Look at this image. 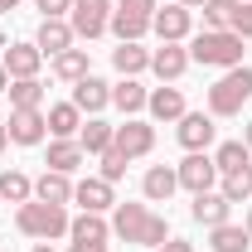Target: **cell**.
I'll list each match as a JSON object with an SVG mask.
<instances>
[{
    "label": "cell",
    "instance_id": "1",
    "mask_svg": "<svg viewBox=\"0 0 252 252\" xmlns=\"http://www.w3.org/2000/svg\"><path fill=\"white\" fill-rule=\"evenodd\" d=\"M112 238H122L131 248H160L170 238V223L151 204H117L112 209Z\"/></svg>",
    "mask_w": 252,
    "mask_h": 252
},
{
    "label": "cell",
    "instance_id": "2",
    "mask_svg": "<svg viewBox=\"0 0 252 252\" xmlns=\"http://www.w3.org/2000/svg\"><path fill=\"white\" fill-rule=\"evenodd\" d=\"M243 44L248 39H238L233 30H199L189 34V63H204V68H238L243 63Z\"/></svg>",
    "mask_w": 252,
    "mask_h": 252
},
{
    "label": "cell",
    "instance_id": "3",
    "mask_svg": "<svg viewBox=\"0 0 252 252\" xmlns=\"http://www.w3.org/2000/svg\"><path fill=\"white\" fill-rule=\"evenodd\" d=\"M68 204H44V199H30V204H20L15 209V228L25 233V238H34V243H54V238H63L68 233Z\"/></svg>",
    "mask_w": 252,
    "mask_h": 252
},
{
    "label": "cell",
    "instance_id": "4",
    "mask_svg": "<svg viewBox=\"0 0 252 252\" xmlns=\"http://www.w3.org/2000/svg\"><path fill=\"white\" fill-rule=\"evenodd\" d=\"M204 102H209V117H214V122H219V117H238V112L252 102V68H248V63L228 68L219 83L209 88Z\"/></svg>",
    "mask_w": 252,
    "mask_h": 252
},
{
    "label": "cell",
    "instance_id": "5",
    "mask_svg": "<svg viewBox=\"0 0 252 252\" xmlns=\"http://www.w3.org/2000/svg\"><path fill=\"white\" fill-rule=\"evenodd\" d=\"M151 20H156V0H112L107 34H117V44H141L151 34Z\"/></svg>",
    "mask_w": 252,
    "mask_h": 252
},
{
    "label": "cell",
    "instance_id": "6",
    "mask_svg": "<svg viewBox=\"0 0 252 252\" xmlns=\"http://www.w3.org/2000/svg\"><path fill=\"white\" fill-rule=\"evenodd\" d=\"M175 175H180V189H189V194L219 189V165H214L209 151H185V160L175 165Z\"/></svg>",
    "mask_w": 252,
    "mask_h": 252
},
{
    "label": "cell",
    "instance_id": "7",
    "mask_svg": "<svg viewBox=\"0 0 252 252\" xmlns=\"http://www.w3.org/2000/svg\"><path fill=\"white\" fill-rule=\"evenodd\" d=\"M68 25L78 39H102L107 25H112V0H73V10H68Z\"/></svg>",
    "mask_w": 252,
    "mask_h": 252
},
{
    "label": "cell",
    "instance_id": "8",
    "mask_svg": "<svg viewBox=\"0 0 252 252\" xmlns=\"http://www.w3.org/2000/svg\"><path fill=\"white\" fill-rule=\"evenodd\" d=\"M112 146H117L126 160H141V156L156 151V126L146 122V117H126V122L117 126V136H112Z\"/></svg>",
    "mask_w": 252,
    "mask_h": 252
},
{
    "label": "cell",
    "instance_id": "9",
    "mask_svg": "<svg viewBox=\"0 0 252 252\" xmlns=\"http://www.w3.org/2000/svg\"><path fill=\"white\" fill-rule=\"evenodd\" d=\"M151 34H160V44H185L194 34V10L185 5H156V20H151Z\"/></svg>",
    "mask_w": 252,
    "mask_h": 252
},
{
    "label": "cell",
    "instance_id": "10",
    "mask_svg": "<svg viewBox=\"0 0 252 252\" xmlns=\"http://www.w3.org/2000/svg\"><path fill=\"white\" fill-rule=\"evenodd\" d=\"M175 141H180L185 151H209V146L219 141V122H214L209 112H185V117L175 122Z\"/></svg>",
    "mask_w": 252,
    "mask_h": 252
},
{
    "label": "cell",
    "instance_id": "11",
    "mask_svg": "<svg viewBox=\"0 0 252 252\" xmlns=\"http://www.w3.org/2000/svg\"><path fill=\"white\" fill-rule=\"evenodd\" d=\"M73 204L83 214H107V209H117V189H112V180H102V175L73 180Z\"/></svg>",
    "mask_w": 252,
    "mask_h": 252
},
{
    "label": "cell",
    "instance_id": "12",
    "mask_svg": "<svg viewBox=\"0 0 252 252\" xmlns=\"http://www.w3.org/2000/svg\"><path fill=\"white\" fill-rule=\"evenodd\" d=\"M83 117H102L107 107H112V83L107 78H97V73H88L83 83H73V97H68Z\"/></svg>",
    "mask_w": 252,
    "mask_h": 252
},
{
    "label": "cell",
    "instance_id": "13",
    "mask_svg": "<svg viewBox=\"0 0 252 252\" xmlns=\"http://www.w3.org/2000/svg\"><path fill=\"white\" fill-rule=\"evenodd\" d=\"M5 131L15 146H44L49 136V122H44V107H30V112H10L5 117Z\"/></svg>",
    "mask_w": 252,
    "mask_h": 252
},
{
    "label": "cell",
    "instance_id": "14",
    "mask_svg": "<svg viewBox=\"0 0 252 252\" xmlns=\"http://www.w3.org/2000/svg\"><path fill=\"white\" fill-rule=\"evenodd\" d=\"M146 112H151V122H180L189 107H185V93H180L175 83H160V88H151V97H146Z\"/></svg>",
    "mask_w": 252,
    "mask_h": 252
},
{
    "label": "cell",
    "instance_id": "15",
    "mask_svg": "<svg viewBox=\"0 0 252 252\" xmlns=\"http://www.w3.org/2000/svg\"><path fill=\"white\" fill-rule=\"evenodd\" d=\"M5 73L10 78H39V68H44V54H39V44L25 39V44H5Z\"/></svg>",
    "mask_w": 252,
    "mask_h": 252
},
{
    "label": "cell",
    "instance_id": "16",
    "mask_svg": "<svg viewBox=\"0 0 252 252\" xmlns=\"http://www.w3.org/2000/svg\"><path fill=\"white\" fill-rule=\"evenodd\" d=\"M189 68V49L185 44H160V49H151V73H156L160 83H180Z\"/></svg>",
    "mask_w": 252,
    "mask_h": 252
},
{
    "label": "cell",
    "instance_id": "17",
    "mask_svg": "<svg viewBox=\"0 0 252 252\" xmlns=\"http://www.w3.org/2000/svg\"><path fill=\"white\" fill-rule=\"evenodd\" d=\"M189 219L204 223V228H219V223H233V204L223 199L219 189H209V194H194V204H189Z\"/></svg>",
    "mask_w": 252,
    "mask_h": 252
},
{
    "label": "cell",
    "instance_id": "18",
    "mask_svg": "<svg viewBox=\"0 0 252 252\" xmlns=\"http://www.w3.org/2000/svg\"><path fill=\"white\" fill-rule=\"evenodd\" d=\"M34 44H39V54H44V59H54V54H63V49H73V44H78V34H73L68 20H39Z\"/></svg>",
    "mask_w": 252,
    "mask_h": 252
},
{
    "label": "cell",
    "instance_id": "19",
    "mask_svg": "<svg viewBox=\"0 0 252 252\" xmlns=\"http://www.w3.org/2000/svg\"><path fill=\"white\" fill-rule=\"evenodd\" d=\"M49 68H54V78H59V83H83V78L93 73V59H88V49H78V44H73V49L54 54Z\"/></svg>",
    "mask_w": 252,
    "mask_h": 252
},
{
    "label": "cell",
    "instance_id": "20",
    "mask_svg": "<svg viewBox=\"0 0 252 252\" xmlns=\"http://www.w3.org/2000/svg\"><path fill=\"white\" fill-rule=\"evenodd\" d=\"M44 122H49V136H54V141H78V131H83V112H78L73 102H54V107L44 112Z\"/></svg>",
    "mask_w": 252,
    "mask_h": 252
},
{
    "label": "cell",
    "instance_id": "21",
    "mask_svg": "<svg viewBox=\"0 0 252 252\" xmlns=\"http://www.w3.org/2000/svg\"><path fill=\"white\" fill-rule=\"evenodd\" d=\"M146 97H151V88H141V78L112 83V107H117L122 117H141V112H146Z\"/></svg>",
    "mask_w": 252,
    "mask_h": 252
},
{
    "label": "cell",
    "instance_id": "22",
    "mask_svg": "<svg viewBox=\"0 0 252 252\" xmlns=\"http://www.w3.org/2000/svg\"><path fill=\"white\" fill-rule=\"evenodd\" d=\"M175 189H180V175H175V165H151V170L141 175V194H146L151 204H165Z\"/></svg>",
    "mask_w": 252,
    "mask_h": 252
},
{
    "label": "cell",
    "instance_id": "23",
    "mask_svg": "<svg viewBox=\"0 0 252 252\" xmlns=\"http://www.w3.org/2000/svg\"><path fill=\"white\" fill-rule=\"evenodd\" d=\"M34 199H44V204H73V175L44 170V175L34 180Z\"/></svg>",
    "mask_w": 252,
    "mask_h": 252
},
{
    "label": "cell",
    "instance_id": "24",
    "mask_svg": "<svg viewBox=\"0 0 252 252\" xmlns=\"http://www.w3.org/2000/svg\"><path fill=\"white\" fill-rule=\"evenodd\" d=\"M112 68H117L122 78H141V73L151 68V49H146V44H117V49H112Z\"/></svg>",
    "mask_w": 252,
    "mask_h": 252
},
{
    "label": "cell",
    "instance_id": "25",
    "mask_svg": "<svg viewBox=\"0 0 252 252\" xmlns=\"http://www.w3.org/2000/svg\"><path fill=\"white\" fill-rule=\"evenodd\" d=\"M252 248V233L243 223H219L209 228V252H248Z\"/></svg>",
    "mask_w": 252,
    "mask_h": 252
},
{
    "label": "cell",
    "instance_id": "26",
    "mask_svg": "<svg viewBox=\"0 0 252 252\" xmlns=\"http://www.w3.org/2000/svg\"><path fill=\"white\" fill-rule=\"evenodd\" d=\"M5 97H10V112H30V107H44V83H39V78H10Z\"/></svg>",
    "mask_w": 252,
    "mask_h": 252
},
{
    "label": "cell",
    "instance_id": "27",
    "mask_svg": "<svg viewBox=\"0 0 252 252\" xmlns=\"http://www.w3.org/2000/svg\"><path fill=\"white\" fill-rule=\"evenodd\" d=\"M112 136H117V126L102 122V117H88L83 131H78V146H83V156H102L107 146H112Z\"/></svg>",
    "mask_w": 252,
    "mask_h": 252
},
{
    "label": "cell",
    "instance_id": "28",
    "mask_svg": "<svg viewBox=\"0 0 252 252\" xmlns=\"http://www.w3.org/2000/svg\"><path fill=\"white\" fill-rule=\"evenodd\" d=\"M68 238H73V243H107V238H112V219H102V214H78V219L68 223Z\"/></svg>",
    "mask_w": 252,
    "mask_h": 252
},
{
    "label": "cell",
    "instance_id": "29",
    "mask_svg": "<svg viewBox=\"0 0 252 252\" xmlns=\"http://www.w3.org/2000/svg\"><path fill=\"white\" fill-rule=\"evenodd\" d=\"M34 199V180L25 175V170H0V204H30Z\"/></svg>",
    "mask_w": 252,
    "mask_h": 252
},
{
    "label": "cell",
    "instance_id": "30",
    "mask_svg": "<svg viewBox=\"0 0 252 252\" xmlns=\"http://www.w3.org/2000/svg\"><path fill=\"white\" fill-rule=\"evenodd\" d=\"M83 160H88V156H83V146H78V141H49V160H44V165H49V170H59V175H73Z\"/></svg>",
    "mask_w": 252,
    "mask_h": 252
},
{
    "label": "cell",
    "instance_id": "31",
    "mask_svg": "<svg viewBox=\"0 0 252 252\" xmlns=\"http://www.w3.org/2000/svg\"><path fill=\"white\" fill-rule=\"evenodd\" d=\"M219 194L228 199V204H248V199H252V165L219 175Z\"/></svg>",
    "mask_w": 252,
    "mask_h": 252
},
{
    "label": "cell",
    "instance_id": "32",
    "mask_svg": "<svg viewBox=\"0 0 252 252\" xmlns=\"http://www.w3.org/2000/svg\"><path fill=\"white\" fill-rule=\"evenodd\" d=\"M214 165H219V175L243 170V165H252V151L243 146V141H223V146H214Z\"/></svg>",
    "mask_w": 252,
    "mask_h": 252
},
{
    "label": "cell",
    "instance_id": "33",
    "mask_svg": "<svg viewBox=\"0 0 252 252\" xmlns=\"http://www.w3.org/2000/svg\"><path fill=\"white\" fill-rule=\"evenodd\" d=\"M233 5H238V0H204V5H199V10H204V30H228Z\"/></svg>",
    "mask_w": 252,
    "mask_h": 252
},
{
    "label": "cell",
    "instance_id": "34",
    "mask_svg": "<svg viewBox=\"0 0 252 252\" xmlns=\"http://www.w3.org/2000/svg\"><path fill=\"white\" fill-rule=\"evenodd\" d=\"M97 160H102V170H97V175H102V180H112V185L122 180V175H126V165H131V160H126L122 151H117V146H107V151H102Z\"/></svg>",
    "mask_w": 252,
    "mask_h": 252
},
{
    "label": "cell",
    "instance_id": "35",
    "mask_svg": "<svg viewBox=\"0 0 252 252\" xmlns=\"http://www.w3.org/2000/svg\"><path fill=\"white\" fill-rule=\"evenodd\" d=\"M228 30L238 34V39H252V5H233V20H228Z\"/></svg>",
    "mask_w": 252,
    "mask_h": 252
},
{
    "label": "cell",
    "instance_id": "36",
    "mask_svg": "<svg viewBox=\"0 0 252 252\" xmlns=\"http://www.w3.org/2000/svg\"><path fill=\"white\" fill-rule=\"evenodd\" d=\"M34 5L44 20H68V10H73V0H34Z\"/></svg>",
    "mask_w": 252,
    "mask_h": 252
},
{
    "label": "cell",
    "instance_id": "37",
    "mask_svg": "<svg viewBox=\"0 0 252 252\" xmlns=\"http://www.w3.org/2000/svg\"><path fill=\"white\" fill-rule=\"evenodd\" d=\"M156 252H194V243H189V238H165Z\"/></svg>",
    "mask_w": 252,
    "mask_h": 252
},
{
    "label": "cell",
    "instance_id": "38",
    "mask_svg": "<svg viewBox=\"0 0 252 252\" xmlns=\"http://www.w3.org/2000/svg\"><path fill=\"white\" fill-rule=\"evenodd\" d=\"M68 252H107V243H68Z\"/></svg>",
    "mask_w": 252,
    "mask_h": 252
},
{
    "label": "cell",
    "instance_id": "39",
    "mask_svg": "<svg viewBox=\"0 0 252 252\" xmlns=\"http://www.w3.org/2000/svg\"><path fill=\"white\" fill-rule=\"evenodd\" d=\"M5 88H10V73H5V63H0V97H5Z\"/></svg>",
    "mask_w": 252,
    "mask_h": 252
},
{
    "label": "cell",
    "instance_id": "40",
    "mask_svg": "<svg viewBox=\"0 0 252 252\" xmlns=\"http://www.w3.org/2000/svg\"><path fill=\"white\" fill-rule=\"evenodd\" d=\"M243 146H248V151H252V122L243 126Z\"/></svg>",
    "mask_w": 252,
    "mask_h": 252
},
{
    "label": "cell",
    "instance_id": "41",
    "mask_svg": "<svg viewBox=\"0 0 252 252\" xmlns=\"http://www.w3.org/2000/svg\"><path fill=\"white\" fill-rule=\"evenodd\" d=\"M15 5H20V0H0V15H10V10H15Z\"/></svg>",
    "mask_w": 252,
    "mask_h": 252
},
{
    "label": "cell",
    "instance_id": "42",
    "mask_svg": "<svg viewBox=\"0 0 252 252\" xmlns=\"http://www.w3.org/2000/svg\"><path fill=\"white\" fill-rule=\"evenodd\" d=\"M5 146H10V131H5V122H0V151H5Z\"/></svg>",
    "mask_w": 252,
    "mask_h": 252
},
{
    "label": "cell",
    "instance_id": "43",
    "mask_svg": "<svg viewBox=\"0 0 252 252\" xmlns=\"http://www.w3.org/2000/svg\"><path fill=\"white\" fill-rule=\"evenodd\" d=\"M175 5H185V10H199V5H204V0H175Z\"/></svg>",
    "mask_w": 252,
    "mask_h": 252
},
{
    "label": "cell",
    "instance_id": "44",
    "mask_svg": "<svg viewBox=\"0 0 252 252\" xmlns=\"http://www.w3.org/2000/svg\"><path fill=\"white\" fill-rule=\"evenodd\" d=\"M30 252H54V243H34V248Z\"/></svg>",
    "mask_w": 252,
    "mask_h": 252
},
{
    "label": "cell",
    "instance_id": "45",
    "mask_svg": "<svg viewBox=\"0 0 252 252\" xmlns=\"http://www.w3.org/2000/svg\"><path fill=\"white\" fill-rule=\"evenodd\" d=\"M243 228H248V233H252V204H248V214H243Z\"/></svg>",
    "mask_w": 252,
    "mask_h": 252
},
{
    "label": "cell",
    "instance_id": "46",
    "mask_svg": "<svg viewBox=\"0 0 252 252\" xmlns=\"http://www.w3.org/2000/svg\"><path fill=\"white\" fill-rule=\"evenodd\" d=\"M238 5H252V0H238Z\"/></svg>",
    "mask_w": 252,
    "mask_h": 252
}]
</instances>
